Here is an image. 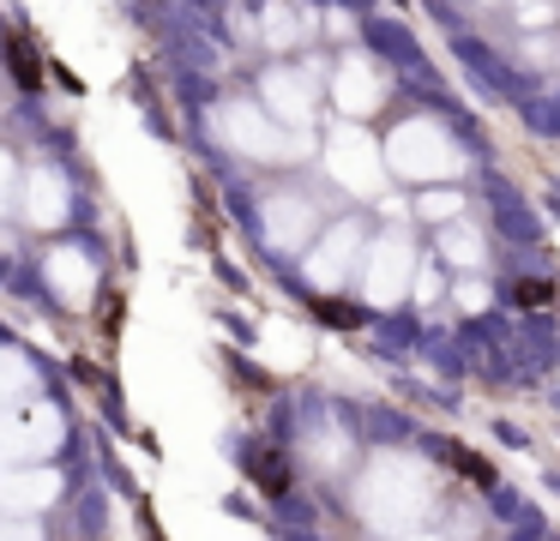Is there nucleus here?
I'll list each match as a JSON object with an SVG mask.
<instances>
[{"mask_svg": "<svg viewBox=\"0 0 560 541\" xmlns=\"http://www.w3.org/2000/svg\"><path fill=\"white\" fill-rule=\"evenodd\" d=\"M350 511H355V524L380 541L428 529V517L440 511V469L428 463V451H416V445H374V451L355 457Z\"/></svg>", "mask_w": 560, "mask_h": 541, "instance_id": "nucleus-1", "label": "nucleus"}, {"mask_svg": "<svg viewBox=\"0 0 560 541\" xmlns=\"http://www.w3.org/2000/svg\"><path fill=\"white\" fill-rule=\"evenodd\" d=\"M386 168H392V180H404V187H458L464 175H470V156H464V139L446 127L440 115H404V120H392V132L386 139Z\"/></svg>", "mask_w": 560, "mask_h": 541, "instance_id": "nucleus-2", "label": "nucleus"}, {"mask_svg": "<svg viewBox=\"0 0 560 541\" xmlns=\"http://www.w3.org/2000/svg\"><path fill=\"white\" fill-rule=\"evenodd\" d=\"M206 132L223 156H242V163H259V168H290L307 151L302 132L283 127L259 96H223V103H211Z\"/></svg>", "mask_w": 560, "mask_h": 541, "instance_id": "nucleus-3", "label": "nucleus"}, {"mask_svg": "<svg viewBox=\"0 0 560 541\" xmlns=\"http://www.w3.org/2000/svg\"><path fill=\"white\" fill-rule=\"evenodd\" d=\"M79 439V421L61 391L31 397V403L0 409V469H31V463H67Z\"/></svg>", "mask_w": 560, "mask_h": 541, "instance_id": "nucleus-4", "label": "nucleus"}, {"mask_svg": "<svg viewBox=\"0 0 560 541\" xmlns=\"http://www.w3.org/2000/svg\"><path fill=\"white\" fill-rule=\"evenodd\" d=\"M428 271V252L422 240H416L410 223H386L368 235V252H362V271H355V301L374 313H392L404 307V301L416 295V283H422Z\"/></svg>", "mask_w": 560, "mask_h": 541, "instance_id": "nucleus-5", "label": "nucleus"}, {"mask_svg": "<svg viewBox=\"0 0 560 541\" xmlns=\"http://www.w3.org/2000/svg\"><path fill=\"white\" fill-rule=\"evenodd\" d=\"M319 175L338 192H350V199H380L386 180H392L380 132L362 127V120H338V127L319 139Z\"/></svg>", "mask_w": 560, "mask_h": 541, "instance_id": "nucleus-6", "label": "nucleus"}, {"mask_svg": "<svg viewBox=\"0 0 560 541\" xmlns=\"http://www.w3.org/2000/svg\"><path fill=\"white\" fill-rule=\"evenodd\" d=\"M368 235H374V228H368L362 216H326V228H319V235L307 240V252L295 259V277H302L307 295L326 301V295L355 289V271H362Z\"/></svg>", "mask_w": 560, "mask_h": 541, "instance_id": "nucleus-7", "label": "nucleus"}, {"mask_svg": "<svg viewBox=\"0 0 560 541\" xmlns=\"http://www.w3.org/2000/svg\"><path fill=\"white\" fill-rule=\"evenodd\" d=\"M254 96L271 108V115L283 120L290 132H314L319 127V96H326V72H319V60H271L266 72H259Z\"/></svg>", "mask_w": 560, "mask_h": 541, "instance_id": "nucleus-8", "label": "nucleus"}, {"mask_svg": "<svg viewBox=\"0 0 560 541\" xmlns=\"http://www.w3.org/2000/svg\"><path fill=\"white\" fill-rule=\"evenodd\" d=\"M13 216L31 228V235H61V228H73V216H79L73 175H67L55 156L25 163V180H19V211Z\"/></svg>", "mask_w": 560, "mask_h": 541, "instance_id": "nucleus-9", "label": "nucleus"}, {"mask_svg": "<svg viewBox=\"0 0 560 541\" xmlns=\"http://www.w3.org/2000/svg\"><path fill=\"white\" fill-rule=\"evenodd\" d=\"M319 228H326V211H319L307 192H295V187L266 192L259 211H254V240L266 252H278V259H302L307 240H314Z\"/></svg>", "mask_w": 560, "mask_h": 541, "instance_id": "nucleus-10", "label": "nucleus"}, {"mask_svg": "<svg viewBox=\"0 0 560 541\" xmlns=\"http://www.w3.org/2000/svg\"><path fill=\"white\" fill-rule=\"evenodd\" d=\"M73 487H79L73 463L0 469V517H37V524H49L55 511H67Z\"/></svg>", "mask_w": 560, "mask_h": 541, "instance_id": "nucleus-11", "label": "nucleus"}, {"mask_svg": "<svg viewBox=\"0 0 560 541\" xmlns=\"http://www.w3.org/2000/svg\"><path fill=\"white\" fill-rule=\"evenodd\" d=\"M392 96V79L386 67H380L374 55H362V48H350V55H338V67L326 72V103L338 108V120H374L380 108H386Z\"/></svg>", "mask_w": 560, "mask_h": 541, "instance_id": "nucleus-12", "label": "nucleus"}, {"mask_svg": "<svg viewBox=\"0 0 560 541\" xmlns=\"http://www.w3.org/2000/svg\"><path fill=\"white\" fill-rule=\"evenodd\" d=\"M37 277H43V289H49V301H61V307H85V301L97 295V259H91L85 247H73V240L43 252Z\"/></svg>", "mask_w": 560, "mask_h": 541, "instance_id": "nucleus-13", "label": "nucleus"}, {"mask_svg": "<svg viewBox=\"0 0 560 541\" xmlns=\"http://www.w3.org/2000/svg\"><path fill=\"white\" fill-rule=\"evenodd\" d=\"M49 391H55V379H49V367H43L37 349L0 337V409L31 403V397H49Z\"/></svg>", "mask_w": 560, "mask_h": 541, "instance_id": "nucleus-14", "label": "nucleus"}, {"mask_svg": "<svg viewBox=\"0 0 560 541\" xmlns=\"http://www.w3.org/2000/svg\"><path fill=\"white\" fill-rule=\"evenodd\" d=\"M488 228L476 216H458V223L434 228V259L446 264L452 277H488Z\"/></svg>", "mask_w": 560, "mask_h": 541, "instance_id": "nucleus-15", "label": "nucleus"}, {"mask_svg": "<svg viewBox=\"0 0 560 541\" xmlns=\"http://www.w3.org/2000/svg\"><path fill=\"white\" fill-rule=\"evenodd\" d=\"M307 36H314V12L290 7V0H271V7L259 12V43H266L271 55L290 60V48H302Z\"/></svg>", "mask_w": 560, "mask_h": 541, "instance_id": "nucleus-16", "label": "nucleus"}, {"mask_svg": "<svg viewBox=\"0 0 560 541\" xmlns=\"http://www.w3.org/2000/svg\"><path fill=\"white\" fill-rule=\"evenodd\" d=\"M458 216H470V192L464 187H422L410 199V223H422V228H446Z\"/></svg>", "mask_w": 560, "mask_h": 541, "instance_id": "nucleus-17", "label": "nucleus"}, {"mask_svg": "<svg viewBox=\"0 0 560 541\" xmlns=\"http://www.w3.org/2000/svg\"><path fill=\"white\" fill-rule=\"evenodd\" d=\"M19 180H25V163H19V151L0 144V223L19 211Z\"/></svg>", "mask_w": 560, "mask_h": 541, "instance_id": "nucleus-18", "label": "nucleus"}, {"mask_svg": "<svg viewBox=\"0 0 560 541\" xmlns=\"http://www.w3.org/2000/svg\"><path fill=\"white\" fill-rule=\"evenodd\" d=\"M506 7L518 19V31H548L560 19V0H506Z\"/></svg>", "mask_w": 560, "mask_h": 541, "instance_id": "nucleus-19", "label": "nucleus"}, {"mask_svg": "<svg viewBox=\"0 0 560 541\" xmlns=\"http://www.w3.org/2000/svg\"><path fill=\"white\" fill-rule=\"evenodd\" d=\"M0 541H55V529L37 517H0Z\"/></svg>", "mask_w": 560, "mask_h": 541, "instance_id": "nucleus-20", "label": "nucleus"}, {"mask_svg": "<svg viewBox=\"0 0 560 541\" xmlns=\"http://www.w3.org/2000/svg\"><path fill=\"white\" fill-rule=\"evenodd\" d=\"M398 541H452V536H440V529H410V536H398Z\"/></svg>", "mask_w": 560, "mask_h": 541, "instance_id": "nucleus-21", "label": "nucleus"}]
</instances>
